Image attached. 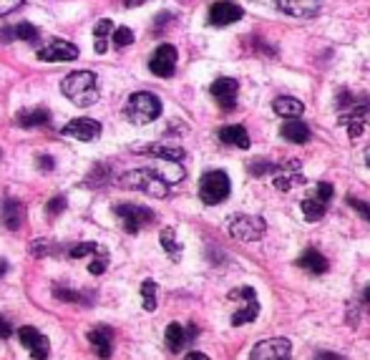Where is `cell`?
<instances>
[{"label":"cell","mask_w":370,"mask_h":360,"mask_svg":"<svg viewBox=\"0 0 370 360\" xmlns=\"http://www.w3.org/2000/svg\"><path fill=\"white\" fill-rule=\"evenodd\" d=\"M61 91L73 106H81V109L93 106L101 96L99 81H96V74H91V71H73V74H68L64 79V83H61Z\"/></svg>","instance_id":"obj_1"},{"label":"cell","mask_w":370,"mask_h":360,"mask_svg":"<svg viewBox=\"0 0 370 360\" xmlns=\"http://www.w3.org/2000/svg\"><path fill=\"white\" fill-rule=\"evenodd\" d=\"M119 187L124 189H133V192H144L149 197H167L172 184L162 177L154 169H133V172H126L119 177Z\"/></svg>","instance_id":"obj_2"},{"label":"cell","mask_w":370,"mask_h":360,"mask_svg":"<svg viewBox=\"0 0 370 360\" xmlns=\"http://www.w3.org/2000/svg\"><path fill=\"white\" fill-rule=\"evenodd\" d=\"M162 116V98L151 91H136L129 96L126 103V119L136 126L151 124L154 119Z\"/></svg>","instance_id":"obj_3"},{"label":"cell","mask_w":370,"mask_h":360,"mask_svg":"<svg viewBox=\"0 0 370 360\" xmlns=\"http://www.w3.org/2000/svg\"><path fill=\"white\" fill-rule=\"evenodd\" d=\"M227 232L237 242H257L265 237L267 224L265 219L255 217V214H232L227 219Z\"/></svg>","instance_id":"obj_4"},{"label":"cell","mask_w":370,"mask_h":360,"mask_svg":"<svg viewBox=\"0 0 370 360\" xmlns=\"http://www.w3.org/2000/svg\"><path fill=\"white\" fill-rule=\"evenodd\" d=\"M114 214L129 235H136V232H141V229L146 227V224H151L154 219H157L151 209L139 207V204H129V202H119V204H114Z\"/></svg>","instance_id":"obj_5"},{"label":"cell","mask_w":370,"mask_h":360,"mask_svg":"<svg viewBox=\"0 0 370 360\" xmlns=\"http://www.w3.org/2000/svg\"><path fill=\"white\" fill-rule=\"evenodd\" d=\"M229 192H232L229 177H227L225 172H220V169L207 172L202 177V182H199V199H202L204 204H209V207L225 202L227 197H229Z\"/></svg>","instance_id":"obj_6"},{"label":"cell","mask_w":370,"mask_h":360,"mask_svg":"<svg viewBox=\"0 0 370 360\" xmlns=\"http://www.w3.org/2000/svg\"><path fill=\"white\" fill-rule=\"evenodd\" d=\"M229 300H239V310L232 315V325H244V323H252L260 315V300H257L255 290L252 287H237V290H229Z\"/></svg>","instance_id":"obj_7"},{"label":"cell","mask_w":370,"mask_h":360,"mask_svg":"<svg viewBox=\"0 0 370 360\" xmlns=\"http://www.w3.org/2000/svg\"><path fill=\"white\" fill-rule=\"evenodd\" d=\"M333 194H335V189H333V184L328 182H320L318 189H315L313 197H307V199H302V214H305L307 222H318V219L325 217V211H328V202L333 199Z\"/></svg>","instance_id":"obj_8"},{"label":"cell","mask_w":370,"mask_h":360,"mask_svg":"<svg viewBox=\"0 0 370 360\" xmlns=\"http://www.w3.org/2000/svg\"><path fill=\"white\" fill-rule=\"evenodd\" d=\"M290 355H292V345L287 337H270L252 348L249 360H290Z\"/></svg>","instance_id":"obj_9"},{"label":"cell","mask_w":370,"mask_h":360,"mask_svg":"<svg viewBox=\"0 0 370 360\" xmlns=\"http://www.w3.org/2000/svg\"><path fill=\"white\" fill-rule=\"evenodd\" d=\"M272 184H275V189H280V192H290V189L302 187V184H305V177L300 174V161L290 159V161H285V164L275 166Z\"/></svg>","instance_id":"obj_10"},{"label":"cell","mask_w":370,"mask_h":360,"mask_svg":"<svg viewBox=\"0 0 370 360\" xmlns=\"http://www.w3.org/2000/svg\"><path fill=\"white\" fill-rule=\"evenodd\" d=\"M340 124L347 129V137L350 139L363 137L365 129H370V103H355L353 109L340 114Z\"/></svg>","instance_id":"obj_11"},{"label":"cell","mask_w":370,"mask_h":360,"mask_svg":"<svg viewBox=\"0 0 370 360\" xmlns=\"http://www.w3.org/2000/svg\"><path fill=\"white\" fill-rule=\"evenodd\" d=\"M177 48L172 46V43H162V46L154 51V56L149 58V69L154 76H159V79H169V76H174V71H177Z\"/></svg>","instance_id":"obj_12"},{"label":"cell","mask_w":370,"mask_h":360,"mask_svg":"<svg viewBox=\"0 0 370 360\" xmlns=\"http://www.w3.org/2000/svg\"><path fill=\"white\" fill-rule=\"evenodd\" d=\"M61 134L78 141H96L101 137V124L96 119H73L61 129Z\"/></svg>","instance_id":"obj_13"},{"label":"cell","mask_w":370,"mask_h":360,"mask_svg":"<svg viewBox=\"0 0 370 360\" xmlns=\"http://www.w3.org/2000/svg\"><path fill=\"white\" fill-rule=\"evenodd\" d=\"M242 16H244V11L237 6V3L222 0V3H214V6L209 8V25H214V28H225V25L237 23Z\"/></svg>","instance_id":"obj_14"},{"label":"cell","mask_w":370,"mask_h":360,"mask_svg":"<svg viewBox=\"0 0 370 360\" xmlns=\"http://www.w3.org/2000/svg\"><path fill=\"white\" fill-rule=\"evenodd\" d=\"M38 61H48V63H56V61H76L78 58V48L68 40H51L48 46L38 48Z\"/></svg>","instance_id":"obj_15"},{"label":"cell","mask_w":370,"mask_h":360,"mask_svg":"<svg viewBox=\"0 0 370 360\" xmlns=\"http://www.w3.org/2000/svg\"><path fill=\"white\" fill-rule=\"evenodd\" d=\"M212 96L214 101L220 103L225 111H232L234 106H237V93H239V83L234 79H217L212 83Z\"/></svg>","instance_id":"obj_16"},{"label":"cell","mask_w":370,"mask_h":360,"mask_svg":"<svg viewBox=\"0 0 370 360\" xmlns=\"http://www.w3.org/2000/svg\"><path fill=\"white\" fill-rule=\"evenodd\" d=\"M278 8L285 13V16H292V18H315L320 13V0H275Z\"/></svg>","instance_id":"obj_17"},{"label":"cell","mask_w":370,"mask_h":360,"mask_svg":"<svg viewBox=\"0 0 370 360\" xmlns=\"http://www.w3.org/2000/svg\"><path fill=\"white\" fill-rule=\"evenodd\" d=\"M199 335L197 325H179V323H172V325L167 327V348L172 350V353H179L184 345H189L194 337Z\"/></svg>","instance_id":"obj_18"},{"label":"cell","mask_w":370,"mask_h":360,"mask_svg":"<svg viewBox=\"0 0 370 360\" xmlns=\"http://www.w3.org/2000/svg\"><path fill=\"white\" fill-rule=\"evenodd\" d=\"M133 151L157 156V159H164V161H181L184 159V149L177 146V144H149V146H136Z\"/></svg>","instance_id":"obj_19"},{"label":"cell","mask_w":370,"mask_h":360,"mask_svg":"<svg viewBox=\"0 0 370 360\" xmlns=\"http://www.w3.org/2000/svg\"><path fill=\"white\" fill-rule=\"evenodd\" d=\"M51 124V111L48 109H25L16 114V126L20 129H41Z\"/></svg>","instance_id":"obj_20"},{"label":"cell","mask_w":370,"mask_h":360,"mask_svg":"<svg viewBox=\"0 0 370 360\" xmlns=\"http://www.w3.org/2000/svg\"><path fill=\"white\" fill-rule=\"evenodd\" d=\"M297 267L305 269V272H310V274H323V272H328L330 262L325 255H320L318 250L310 247V250H305L300 257H297Z\"/></svg>","instance_id":"obj_21"},{"label":"cell","mask_w":370,"mask_h":360,"mask_svg":"<svg viewBox=\"0 0 370 360\" xmlns=\"http://www.w3.org/2000/svg\"><path fill=\"white\" fill-rule=\"evenodd\" d=\"M0 217H3V224H6L11 232H16V229H20V224H23V219H25V207L18 199H8V202H3Z\"/></svg>","instance_id":"obj_22"},{"label":"cell","mask_w":370,"mask_h":360,"mask_svg":"<svg viewBox=\"0 0 370 360\" xmlns=\"http://www.w3.org/2000/svg\"><path fill=\"white\" fill-rule=\"evenodd\" d=\"M111 340H114V330L111 327H96L88 332V343H91L93 353L99 358H111Z\"/></svg>","instance_id":"obj_23"},{"label":"cell","mask_w":370,"mask_h":360,"mask_svg":"<svg viewBox=\"0 0 370 360\" xmlns=\"http://www.w3.org/2000/svg\"><path fill=\"white\" fill-rule=\"evenodd\" d=\"M313 137L310 126L300 119H287V124H282V139H287L290 144H307Z\"/></svg>","instance_id":"obj_24"},{"label":"cell","mask_w":370,"mask_h":360,"mask_svg":"<svg viewBox=\"0 0 370 360\" xmlns=\"http://www.w3.org/2000/svg\"><path fill=\"white\" fill-rule=\"evenodd\" d=\"M220 141L227 144V146H237V149H249V134L239 124L225 126L220 132Z\"/></svg>","instance_id":"obj_25"},{"label":"cell","mask_w":370,"mask_h":360,"mask_svg":"<svg viewBox=\"0 0 370 360\" xmlns=\"http://www.w3.org/2000/svg\"><path fill=\"white\" fill-rule=\"evenodd\" d=\"M272 109H275L278 116H282V119H300L305 106H302L295 96H280L272 101Z\"/></svg>","instance_id":"obj_26"},{"label":"cell","mask_w":370,"mask_h":360,"mask_svg":"<svg viewBox=\"0 0 370 360\" xmlns=\"http://www.w3.org/2000/svg\"><path fill=\"white\" fill-rule=\"evenodd\" d=\"M109 179H111L109 164H93V169L88 172V177H86V187H91V189L106 187V184H109Z\"/></svg>","instance_id":"obj_27"},{"label":"cell","mask_w":370,"mask_h":360,"mask_svg":"<svg viewBox=\"0 0 370 360\" xmlns=\"http://www.w3.org/2000/svg\"><path fill=\"white\" fill-rule=\"evenodd\" d=\"M159 242H162V247L169 252V255H172L174 260H179V255H181V245H179V242H177V235H174V229H172V227L162 229V235H159Z\"/></svg>","instance_id":"obj_28"},{"label":"cell","mask_w":370,"mask_h":360,"mask_svg":"<svg viewBox=\"0 0 370 360\" xmlns=\"http://www.w3.org/2000/svg\"><path fill=\"white\" fill-rule=\"evenodd\" d=\"M141 300H144L146 313H154V310H157V282L154 280L141 282Z\"/></svg>","instance_id":"obj_29"},{"label":"cell","mask_w":370,"mask_h":360,"mask_svg":"<svg viewBox=\"0 0 370 360\" xmlns=\"http://www.w3.org/2000/svg\"><path fill=\"white\" fill-rule=\"evenodd\" d=\"M13 33H16L18 40H23V43H38V38H41V30L35 28L33 23H18L16 28H13Z\"/></svg>","instance_id":"obj_30"},{"label":"cell","mask_w":370,"mask_h":360,"mask_svg":"<svg viewBox=\"0 0 370 360\" xmlns=\"http://www.w3.org/2000/svg\"><path fill=\"white\" fill-rule=\"evenodd\" d=\"M53 298L64 300V303H86V295H83V292H76L71 290V287H61V285L53 287Z\"/></svg>","instance_id":"obj_31"},{"label":"cell","mask_w":370,"mask_h":360,"mask_svg":"<svg viewBox=\"0 0 370 360\" xmlns=\"http://www.w3.org/2000/svg\"><path fill=\"white\" fill-rule=\"evenodd\" d=\"M41 332L35 330V327H30V325H23L20 327V330H18V340H20V345H23V348H33L35 343H38V340H41Z\"/></svg>","instance_id":"obj_32"},{"label":"cell","mask_w":370,"mask_h":360,"mask_svg":"<svg viewBox=\"0 0 370 360\" xmlns=\"http://www.w3.org/2000/svg\"><path fill=\"white\" fill-rule=\"evenodd\" d=\"M106 269H109V252L106 250H96V257H93V262L88 265V272L91 274H104Z\"/></svg>","instance_id":"obj_33"},{"label":"cell","mask_w":370,"mask_h":360,"mask_svg":"<svg viewBox=\"0 0 370 360\" xmlns=\"http://www.w3.org/2000/svg\"><path fill=\"white\" fill-rule=\"evenodd\" d=\"M96 250H99V245H96V242H81V245L71 247L68 257L71 260H81V257H88V255H93Z\"/></svg>","instance_id":"obj_34"},{"label":"cell","mask_w":370,"mask_h":360,"mask_svg":"<svg viewBox=\"0 0 370 360\" xmlns=\"http://www.w3.org/2000/svg\"><path fill=\"white\" fill-rule=\"evenodd\" d=\"M111 40H114L116 48H126L133 43V30L131 28H114L111 33Z\"/></svg>","instance_id":"obj_35"},{"label":"cell","mask_w":370,"mask_h":360,"mask_svg":"<svg viewBox=\"0 0 370 360\" xmlns=\"http://www.w3.org/2000/svg\"><path fill=\"white\" fill-rule=\"evenodd\" d=\"M275 166L272 161H265V159H257V161H249V174H255V177H262V174H272L275 172Z\"/></svg>","instance_id":"obj_36"},{"label":"cell","mask_w":370,"mask_h":360,"mask_svg":"<svg viewBox=\"0 0 370 360\" xmlns=\"http://www.w3.org/2000/svg\"><path fill=\"white\" fill-rule=\"evenodd\" d=\"M51 252H53V242H48V240L30 242V255H33V257H46V255H51Z\"/></svg>","instance_id":"obj_37"},{"label":"cell","mask_w":370,"mask_h":360,"mask_svg":"<svg viewBox=\"0 0 370 360\" xmlns=\"http://www.w3.org/2000/svg\"><path fill=\"white\" fill-rule=\"evenodd\" d=\"M347 204L353 207V209L358 211V214L365 219V222H370V204H368V202H363V199H355V197H347Z\"/></svg>","instance_id":"obj_38"},{"label":"cell","mask_w":370,"mask_h":360,"mask_svg":"<svg viewBox=\"0 0 370 360\" xmlns=\"http://www.w3.org/2000/svg\"><path fill=\"white\" fill-rule=\"evenodd\" d=\"M30 355H33V360H48V337L46 335L30 348Z\"/></svg>","instance_id":"obj_39"},{"label":"cell","mask_w":370,"mask_h":360,"mask_svg":"<svg viewBox=\"0 0 370 360\" xmlns=\"http://www.w3.org/2000/svg\"><path fill=\"white\" fill-rule=\"evenodd\" d=\"M111 33H114V23H111L109 18H104V21H99V23L93 25V35L96 38H109Z\"/></svg>","instance_id":"obj_40"},{"label":"cell","mask_w":370,"mask_h":360,"mask_svg":"<svg viewBox=\"0 0 370 360\" xmlns=\"http://www.w3.org/2000/svg\"><path fill=\"white\" fill-rule=\"evenodd\" d=\"M64 209H66V199H64V197H53V199L46 204V211L51 214V217H58V214H61Z\"/></svg>","instance_id":"obj_41"},{"label":"cell","mask_w":370,"mask_h":360,"mask_svg":"<svg viewBox=\"0 0 370 360\" xmlns=\"http://www.w3.org/2000/svg\"><path fill=\"white\" fill-rule=\"evenodd\" d=\"M35 166H38L41 172H53V169H56V161H53V156H48V154H38L35 156Z\"/></svg>","instance_id":"obj_42"},{"label":"cell","mask_w":370,"mask_h":360,"mask_svg":"<svg viewBox=\"0 0 370 360\" xmlns=\"http://www.w3.org/2000/svg\"><path fill=\"white\" fill-rule=\"evenodd\" d=\"M23 6V0H0V18L3 16H11L13 11Z\"/></svg>","instance_id":"obj_43"},{"label":"cell","mask_w":370,"mask_h":360,"mask_svg":"<svg viewBox=\"0 0 370 360\" xmlns=\"http://www.w3.org/2000/svg\"><path fill=\"white\" fill-rule=\"evenodd\" d=\"M358 310H368L370 313V287H365L358 298Z\"/></svg>","instance_id":"obj_44"},{"label":"cell","mask_w":370,"mask_h":360,"mask_svg":"<svg viewBox=\"0 0 370 360\" xmlns=\"http://www.w3.org/2000/svg\"><path fill=\"white\" fill-rule=\"evenodd\" d=\"M11 335H13V325L8 323V318H3V315H0V337L6 340V337H11Z\"/></svg>","instance_id":"obj_45"},{"label":"cell","mask_w":370,"mask_h":360,"mask_svg":"<svg viewBox=\"0 0 370 360\" xmlns=\"http://www.w3.org/2000/svg\"><path fill=\"white\" fill-rule=\"evenodd\" d=\"M13 40H16V33H13V28L3 25V28H0V43H13Z\"/></svg>","instance_id":"obj_46"},{"label":"cell","mask_w":370,"mask_h":360,"mask_svg":"<svg viewBox=\"0 0 370 360\" xmlns=\"http://www.w3.org/2000/svg\"><path fill=\"white\" fill-rule=\"evenodd\" d=\"M93 48H96V53H106V51H109V40L96 38V46H93Z\"/></svg>","instance_id":"obj_47"},{"label":"cell","mask_w":370,"mask_h":360,"mask_svg":"<svg viewBox=\"0 0 370 360\" xmlns=\"http://www.w3.org/2000/svg\"><path fill=\"white\" fill-rule=\"evenodd\" d=\"M184 360H209V355H204V353H189Z\"/></svg>","instance_id":"obj_48"},{"label":"cell","mask_w":370,"mask_h":360,"mask_svg":"<svg viewBox=\"0 0 370 360\" xmlns=\"http://www.w3.org/2000/svg\"><path fill=\"white\" fill-rule=\"evenodd\" d=\"M318 360H342L340 355H333V353H320Z\"/></svg>","instance_id":"obj_49"},{"label":"cell","mask_w":370,"mask_h":360,"mask_svg":"<svg viewBox=\"0 0 370 360\" xmlns=\"http://www.w3.org/2000/svg\"><path fill=\"white\" fill-rule=\"evenodd\" d=\"M141 3H146V0H126L129 8H136V6H141Z\"/></svg>","instance_id":"obj_50"},{"label":"cell","mask_w":370,"mask_h":360,"mask_svg":"<svg viewBox=\"0 0 370 360\" xmlns=\"http://www.w3.org/2000/svg\"><path fill=\"white\" fill-rule=\"evenodd\" d=\"M6 272H8V262H6V260H0V277H3Z\"/></svg>","instance_id":"obj_51"},{"label":"cell","mask_w":370,"mask_h":360,"mask_svg":"<svg viewBox=\"0 0 370 360\" xmlns=\"http://www.w3.org/2000/svg\"><path fill=\"white\" fill-rule=\"evenodd\" d=\"M365 159H368V166H370V146H368V151H365Z\"/></svg>","instance_id":"obj_52"}]
</instances>
